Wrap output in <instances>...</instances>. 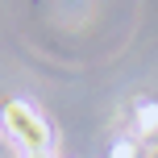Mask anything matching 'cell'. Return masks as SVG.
<instances>
[{
  "label": "cell",
  "mask_w": 158,
  "mask_h": 158,
  "mask_svg": "<svg viewBox=\"0 0 158 158\" xmlns=\"http://www.w3.org/2000/svg\"><path fill=\"white\" fill-rule=\"evenodd\" d=\"M137 133L142 137H158V104H150V100L137 104Z\"/></svg>",
  "instance_id": "2"
},
{
  "label": "cell",
  "mask_w": 158,
  "mask_h": 158,
  "mask_svg": "<svg viewBox=\"0 0 158 158\" xmlns=\"http://www.w3.org/2000/svg\"><path fill=\"white\" fill-rule=\"evenodd\" d=\"M112 158H137V142H117L112 146Z\"/></svg>",
  "instance_id": "3"
},
{
  "label": "cell",
  "mask_w": 158,
  "mask_h": 158,
  "mask_svg": "<svg viewBox=\"0 0 158 158\" xmlns=\"http://www.w3.org/2000/svg\"><path fill=\"white\" fill-rule=\"evenodd\" d=\"M0 121H4V133L21 146L25 158H50L54 133H50V125L42 121V112L33 108V104H25V100H8L4 112H0Z\"/></svg>",
  "instance_id": "1"
}]
</instances>
